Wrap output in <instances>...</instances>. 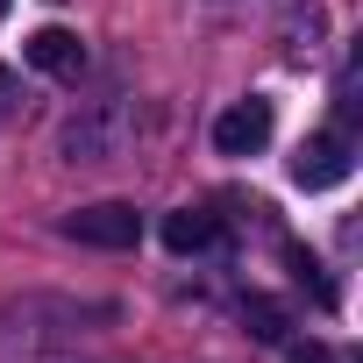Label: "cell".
I'll return each mask as SVG.
<instances>
[{"label":"cell","instance_id":"cell-5","mask_svg":"<svg viewBox=\"0 0 363 363\" xmlns=\"http://www.w3.org/2000/svg\"><path fill=\"white\" fill-rule=\"evenodd\" d=\"M157 235H164V250H171V257H200L221 228H214V214H207V207H178V214H164V228H157Z\"/></svg>","mask_w":363,"mask_h":363},{"label":"cell","instance_id":"cell-6","mask_svg":"<svg viewBox=\"0 0 363 363\" xmlns=\"http://www.w3.org/2000/svg\"><path fill=\"white\" fill-rule=\"evenodd\" d=\"M242 328H250L257 342H285V335H292L285 306H278V299H264V292H250V299H242Z\"/></svg>","mask_w":363,"mask_h":363},{"label":"cell","instance_id":"cell-1","mask_svg":"<svg viewBox=\"0 0 363 363\" xmlns=\"http://www.w3.org/2000/svg\"><path fill=\"white\" fill-rule=\"evenodd\" d=\"M349 171H356V157H349V135H335V128H320L292 150V186L299 193H335V186H349Z\"/></svg>","mask_w":363,"mask_h":363},{"label":"cell","instance_id":"cell-8","mask_svg":"<svg viewBox=\"0 0 363 363\" xmlns=\"http://www.w3.org/2000/svg\"><path fill=\"white\" fill-rule=\"evenodd\" d=\"M285 363H335V349H328V342H306V349H292Z\"/></svg>","mask_w":363,"mask_h":363},{"label":"cell","instance_id":"cell-7","mask_svg":"<svg viewBox=\"0 0 363 363\" xmlns=\"http://www.w3.org/2000/svg\"><path fill=\"white\" fill-rule=\"evenodd\" d=\"M285 257H292V271H299V285H306V292H313V299H320V306H335V285H328V271H320V264H313V257H306V250H299V242H292V250H285Z\"/></svg>","mask_w":363,"mask_h":363},{"label":"cell","instance_id":"cell-3","mask_svg":"<svg viewBox=\"0 0 363 363\" xmlns=\"http://www.w3.org/2000/svg\"><path fill=\"white\" fill-rule=\"evenodd\" d=\"M271 128H278V107H271L264 93H250V100H235V107L214 121V150H221V157H257V150L271 143Z\"/></svg>","mask_w":363,"mask_h":363},{"label":"cell","instance_id":"cell-10","mask_svg":"<svg viewBox=\"0 0 363 363\" xmlns=\"http://www.w3.org/2000/svg\"><path fill=\"white\" fill-rule=\"evenodd\" d=\"M0 86H8V65H0Z\"/></svg>","mask_w":363,"mask_h":363},{"label":"cell","instance_id":"cell-4","mask_svg":"<svg viewBox=\"0 0 363 363\" xmlns=\"http://www.w3.org/2000/svg\"><path fill=\"white\" fill-rule=\"evenodd\" d=\"M22 57H29L36 72H50V79H79V72H86V43H79L72 29H36V36L22 43Z\"/></svg>","mask_w":363,"mask_h":363},{"label":"cell","instance_id":"cell-9","mask_svg":"<svg viewBox=\"0 0 363 363\" xmlns=\"http://www.w3.org/2000/svg\"><path fill=\"white\" fill-rule=\"evenodd\" d=\"M8 8H15V0H0V22H8Z\"/></svg>","mask_w":363,"mask_h":363},{"label":"cell","instance_id":"cell-2","mask_svg":"<svg viewBox=\"0 0 363 363\" xmlns=\"http://www.w3.org/2000/svg\"><path fill=\"white\" fill-rule=\"evenodd\" d=\"M65 235L86 242V250H135V242H143V214H135L128 200H100V207H79V214L65 221Z\"/></svg>","mask_w":363,"mask_h":363}]
</instances>
